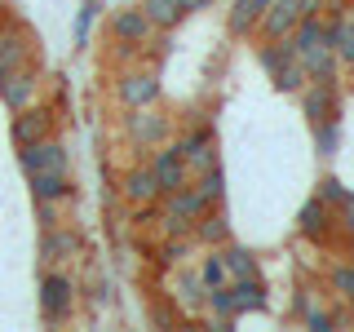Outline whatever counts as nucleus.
I'll return each instance as SVG.
<instances>
[{"mask_svg":"<svg viewBox=\"0 0 354 332\" xmlns=\"http://www.w3.org/2000/svg\"><path fill=\"white\" fill-rule=\"evenodd\" d=\"M292 49L310 80H337V53H332V40H328V22H319V14L297 22Z\"/></svg>","mask_w":354,"mask_h":332,"instance_id":"obj_1","label":"nucleus"},{"mask_svg":"<svg viewBox=\"0 0 354 332\" xmlns=\"http://www.w3.org/2000/svg\"><path fill=\"white\" fill-rule=\"evenodd\" d=\"M75 310V279L58 266H44L40 275V315L44 324H66Z\"/></svg>","mask_w":354,"mask_h":332,"instance_id":"obj_2","label":"nucleus"},{"mask_svg":"<svg viewBox=\"0 0 354 332\" xmlns=\"http://www.w3.org/2000/svg\"><path fill=\"white\" fill-rule=\"evenodd\" d=\"M177 151H182V160H186V169H191V173L213 169V164H217V133H213V124L186 129L182 138H177Z\"/></svg>","mask_w":354,"mask_h":332,"instance_id":"obj_3","label":"nucleus"},{"mask_svg":"<svg viewBox=\"0 0 354 332\" xmlns=\"http://www.w3.org/2000/svg\"><path fill=\"white\" fill-rule=\"evenodd\" d=\"M151 173H155V182H160V195H173L191 182V169H186L177 142H160V151L151 155Z\"/></svg>","mask_w":354,"mask_h":332,"instance_id":"obj_4","label":"nucleus"},{"mask_svg":"<svg viewBox=\"0 0 354 332\" xmlns=\"http://www.w3.org/2000/svg\"><path fill=\"white\" fill-rule=\"evenodd\" d=\"M18 164H22V173H49V169H66L71 164V155H66V147L58 138H40V142H31V147H18Z\"/></svg>","mask_w":354,"mask_h":332,"instance_id":"obj_5","label":"nucleus"},{"mask_svg":"<svg viewBox=\"0 0 354 332\" xmlns=\"http://www.w3.org/2000/svg\"><path fill=\"white\" fill-rule=\"evenodd\" d=\"M124 129H129V142H138V147H160L169 138V116H160L155 107H129Z\"/></svg>","mask_w":354,"mask_h":332,"instance_id":"obj_6","label":"nucleus"},{"mask_svg":"<svg viewBox=\"0 0 354 332\" xmlns=\"http://www.w3.org/2000/svg\"><path fill=\"white\" fill-rule=\"evenodd\" d=\"M36 93H40V71L31 62L18 66V71H9V75H0V102H5L9 111L31 107V102H36Z\"/></svg>","mask_w":354,"mask_h":332,"instance_id":"obj_7","label":"nucleus"},{"mask_svg":"<svg viewBox=\"0 0 354 332\" xmlns=\"http://www.w3.org/2000/svg\"><path fill=\"white\" fill-rule=\"evenodd\" d=\"M53 133V107H22L14 111V129H9V138H14V147H31V142L49 138Z\"/></svg>","mask_w":354,"mask_h":332,"instance_id":"obj_8","label":"nucleus"},{"mask_svg":"<svg viewBox=\"0 0 354 332\" xmlns=\"http://www.w3.org/2000/svg\"><path fill=\"white\" fill-rule=\"evenodd\" d=\"M115 98L124 107H155L160 102V75L155 71H124L115 80Z\"/></svg>","mask_w":354,"mask_h":332,"instance_id":"obj_9","label":"nucleus"},{"mask_svg":"<svg viewBox=\"0 0 354 332\" xmlns=\"http://www.w3.org/2000/svg\"><path fill=\"white\" fill-rule=\"evenodd\" d=\"M31 62V31L18 22H0V75Z\"/></svg>","mask_w":354,"mask_h":332,"instance_id":"obj_10","label":"nucleus"},{"mask_svg":"<svg viewBox=\"0 0 354 332\" xmlns=\"http://www.w3.org/2000/svg\"><path fill=\"white\" fill-rule=\"evenodd\" d=\"M301 107H306V116L315 120V124L337 120V116H341V89H337V80H315V84H306V89H301Z\"/></svg>","mask_w":354,"mask_h":332,"instance_id":"obj_11","label":"nucleus"},{"mask_svg":"<svg viewBox=\"0 0 354 332\" xmlns=\"http://www.w3.org/2000/svg\"><path fill=\"white\" fill-rule=\"evenodd\" d=\"M297 22H301L297 0H270V5L261 9V18H257V31L266 40H288L297 31Z\"/></svg>","mask_w":354,"mask_h":332,"instance_id":"obj_12","label":"nucleus"},{"mask_svg":"<svg viewBox=\"0 0 354 332\" xmlns=\"http://www.w3.org/2000/svg\"><path fill=\"white\" fill-rule=\"evenodd\" d=\"M75 252H80V235H75L71 226H44L40 230V261L44 266H62V261H71Z\"/></svg>","mask_w":354,"mask_h":332,"instance_id":"obj_13","label":"nucleus"},{"mask_svg":"<svg viewBox=\"0 0 354 332\" xmlns=\"http://www.w3.org/2000/svg\"><path fill=\"white\" fill-rule=\"evenodd\" d=\"M111 36L124 40V44H147L155 36V27H151V18L133 5V9H115V14H111Z\"/></svg>","mask_w":354,"mask_h":332,"instance_id":"obj_14","label":"nucleus"},{"mask_svg":"<svg viewBox=\"0 0 354 332\" xmlns=\"http://www.w3.org/2000/svg\"><path fill=\"white\" fill-rule=\"evenodd\" d=\"M31 199H49V204H66L75 199V186H71V173L66 169H49V173H31Z\"/></svg>","mask_w":354,"mask_h":332,"instance_id":"obj_15","label":"nucleus"},{"mask_svg":"<svg viewBox=\"0 0 354 332\" xmlns=\"http://www.w3.org/2000/svg\"><path fill=\"white\" fill-rule=\"evenodd\" d=\"M120 195H124L133 208H138V204H160V182H155L151 164H138V169H129L124 182H120Z\"/></svg>","mask_w":354,"mask_h":332,"instance_id":"obj_16","label":"nucleus"},{"mask_svg":"<svg viewBox=\"0 0 354 332\" xmlns=\"http://www.w3.org/2000/svg\"><path fill=\"white\" fill-rule=\"evenodd\" d=\"M297 221H301V235H306V239L324 243V239L332 235V226H337V213H332L324 199L315 195V199H306V208H301V217H297Z\"/></svg>","mask_w":354,"mask_h":332,"instance_id":"obj_17","label":"nucleus"},{"mask_svg":"<svg viewBox=\"0 0 354 332\" xmlns=\"http://www.w3.org/2000/svg\"><path fill=\"white\" fill-rule=\"evenodd\" d=\"M191 239L204 243V248H221V243L230 239V221H226V213H213V208H204V213L195 217V226H191Z\"/></svg>","mask_w":354,"mask_h":332,"instance_id":"obj_18","label":"nucleus"},{"mask_svg":"<svg viewBox=\"0 0 354 332\" xmlns=\"http://www.w3.org/2000/svg\"><path fill=\"white\" fill-rule=\"evenodd\" d=\"M328 40H332V53H337V66H354V18L350 14L328 22Z\"/></svg>","mask_w":354,"mask_h":332,"instance_id":"obj_19","label":"nucleus"},{"mask_svg":"<svg viewBox=\"0 0 354 332\" xmlns=\"http://www.w3.org/2000/svg\"><path fill=\"white\" fill-rule=\"evenodd\" d=\"M138 9H142V14L151 18V27H155V31H173L177 22L186 18V14H182V5H177V0H142Z\"/></svg>","mask_w":354,"mask_h":332,"instance_id":"obj_20","label":"nucleus"},{"mask_svg":"<svg viewBox=\"0 0 354 332\" xmlns=\"http://www.w3.org/2000/svg\"><path fill=\"white\" fill-rule=\"evenodd\" d=\"M221 261H226V270H230V279H248V275H257V257H252L248 248H239V243H221Z\"/></svg>","mask_w":354,"mask_h":332,"instance_id":"obj_21","label":"nucleus"},{"mask_svg":"<svg viewBox=\"0 0 354 332\" xmlns=\"http://www.w3.org/2000/svg\"><path fill=\"white\" fill-rule=\"evenodd\" d=\"M230 293H235L239 315H243V310H266V288H261L257 275H248V279H230Z\"/></svg>","mask_w":354,"mask_h":332,"instance_id":"obj_22","label":"nucleus"},{"mask_svg":"<svg viewBox=\"0 0 354 332\" xmlns=\"http://www.w3.org/2000/svg\"><path fill=\"white\" fill-rule=\"evenodd\" d=\"M266 5H270V0H235V9H230V31H235V36H248V31L257 27Z\"/></svg>","mask_w":354,"mask_h":332,"instance_id":"obj_23","label":"nucleus"},{"mask_svg":"<svg viewBox=\"0 0 354 332\" xmlns=\"http://www.w3.org/2000/svg\"><path fill=\"white\" fill-rule=\"evenodd\" d=\"M257 58H261V66H266V71L274 75L283 62H292V58H297V49H292V36H288V40H266Z\"/></svg>","mask_w":354,"mask_h":332,"instance_id":"obj_24","label":"nucleus"},{"mask_svg":"<svg viewBox=\"0 0 354 332\" xmlns=\"http://www.w3.org/2000/svg\"><path fill=\"white\" fill-rule=\"evenodd\" d=\"M204 306L213 310V319H235V315H239V306H235V293H230V284H221V288H208V293H204Z\"/></svg>","mask_w":354,"mask_h":332,"instance_id":"obj_25","label":"nucleus"},{"mask_svg":"<svg viewBox=\"0 0 354 332\" xmlns=\"http://www.w3.org/2000/svg\"><path fill=\"white\" fill-rule=\"evenodd\" d=\"M270 80H274V84H279V89H283V93H301V89L310 84V75H306V66H301V62H297V58H292V62H283V66H279V71H274V75H270Z\"/></svg>","mask_w":354,"mask_h":332,"instance_id":"obj_26","label":"nucleus"},{"mask_svg":"<svg viewBox=\"0 0 354 332\" xmlns=\"http://www.w3.org/2000/svg\"><path fill=\"white\" fill-rule=\"evenodd\" d=\"M199 284L204 288H221V284H230V270H226V261H221V252L213 248L204 261H199Z\"/></svg>","mask_w":354,"mask_h":332,"instance_id":"obj_27","label":"nucleus"},{"mask_svg":"<svg viewBox=\"0 0 354 332\" xmlns=\"http://www.w3.org/2000/svg\"><path fill=\"white\" fill-rule=\"evenodd\" d=\"M191 186L208 199V204H221V195H226V177H221L217 164H213V169H204V173H199V182H191Z\"/></svg>","mask_w":354,"mask_h":332,"instance_id":"obj_28","label":"nucleus"},{"mask_svg":"<svg viewBox=\"0 0 354 332\" xmlns=\"http://www.w3.org/2000/svg\"><path fill=\"white\" fill-rule=\"evenodd\" d=\"M97 9H102L97 0H88V5L80 9V18H75V49L88 44V31H93V22H97Z\"/></svg>","mask_w":354,"mask_h":332,"instance_id":"obj_29","label":"nucleus"},{"mask_svg":"<svg viewBox=\"0 0 354 332\" xmlns=\"http://www.w3.org/2000/svg\"><path fill=\"white\" fill-rule=\"evenodd\" d=\"M319 199H324V204L328 208H341V204H350V191H346V186H341L337 182V177H324V182H319Z\"/></svg>","mask_w":354,"mask_h":332,"instance_id":"obj_30","label":"nucleus"},{"mask_svg":"<svg viewBox=\"0 0 354 332\" xmlns=\"http://www.w3.org/2000/svg\"><path fill=\"white\" fill-rule=\"evenodd\" d=\"M315 138H319V155H332V151H337V138H341L337 120H324V124H315Z\"/></svg>","mask_w":354,"mask_h":332,"instance_id":"obj_31","label":"nucleus"},{"mask_svg":"<svg viewBox=\"0 0 354 332\" xmlns=\"http://www.w3.org/2000/svg\"><path fill=\"white\" fill-rule=\"evenodd\" d=\"M332 288H337V293L346 297V302H354V266H350V261L332 270Z\"/></svg>","mask_w":354,"mask_h":332,"instance_id":"obj_32","label":"nucleus"},{"mask_svg":"<svg viewBox=\"0 0 354 332\" xmlns=\"http://www.w3.org/2000/svg\"><path fill=\"white\" fill-rule=\"evenodd\" d=\"M36 221H40V230H44V226H58V221H62V204L36 199Z\"/></svg>","mask_w":354,"mask_h":332,"instance_id":"obj_33","label":"nucleus"},{"mask_svg":"<svg viewBox=\"0 0 354 332\" xmlns=\"http://www.w3.org/2000/svg\"><path fill=\"white\" fill-rule=\"evenodd\" d=\"M186 257V239H177V235H169V243L160 248V266H177Z\"/></svg>","mask_w":354,"mask_h":332,"instance_id":"obj_34","label":"nucleus"},{"mask_svg":"<svg viewBox=\"0 0 354 332\" xmlns=\"http://www.w3.org/2000/svg\"><path fill=\"white\" fill-rule=\"evenodd\" d=\"M337 226H341V230H346V235L354 239V199H350V204H341V208H337Z\"/></svg>","mask_w":354,"mask_h":332,"instance_id":"obj_35","label":"nucleus"},{"mask_svg":"<svg viewBox=\"0 0 354 332\" xmlns=\"http://www.w3.org/2000/svg\"><path fill=\"white\" fill-rule=\"evenodd\" d=\"M177 5H182V14H199V9H208L213 0H177Z\"/></svg>","mask_w":354,"mask_h":332,"instance_id":"obj_36","label":"nucleus"},{"mask_svg":"<svg viewBox=\"0 0 354 332\" xmlns=\"http://www.w3.org/2000/svg\"><path fill=\"white\" fill-rule=\"evenodd\" d=\"M297 9H301V18H310V14H319V9H324V0H297Z\"/></svg>","mask_w":354,"mask_h":332,"instance_id":"obj_37","label":"nucleus"},{"mask_svg":"<svg viewBox=\"0 0 354 332\" xmlns=\"http://www.w3.org/2000/svg\"><path fill=\"white\" fill-rule=\"evenodd\" d=\"M328 14H332V18H341V14H350V0H332V5H328Z\"/></svg>","mask_w":354,"mask_h":332,"instance_id":"obj_38","label":"nucleus"},{"mask_svg":"<svg viewBox=\"0 0 354 332\" xmlns=\"http://www.w3.org/2000/svg\"><path fill=\"white\" fill-rule=\"evenodd\" d=\"M350 328H354V315H350Z\"/></svg>","mask_w":354,"mask_h":332,"instance_id":"obj_39","label":"nucleus"}]
</instances>
